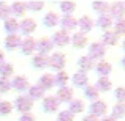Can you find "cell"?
Returning <instances> with one entry per match:
<instances>
[{"label":"cell","instance_id":"cell-1","mask_svg":"<svg viewBox=\"0 0 125 121\" xmlns=\"http://www.w3.org/2000/svg\"><path fill=\"white\" fill-rule=\"evenodd\" d=\"M104 54H106V49H104V46L101 44V42H92L90 47H89V58H90L92 61L101 60V58L104 57Z\"/></svg>","mask_w":125,"mask_h":121},{"label":"cell","instance_id":"cell-2","mask_svg":"<svg viewBox=\"0 0 125 121\" xmlns=\"http://www.w3.org/2000/svg\"><path fill=\"white\" fill-rule=\"evenodd\" d=\"M14 107L22 113V115H24V113H29L32 110V107H33V101H32L29 96H19L18 99H16V102H14Z\"/></svg>","mask_w":125,"mask_h":121},{"label":"cell","instance_id":"cell-3","mask_svg":"<svg viewBox=\"0 0 125 121\" xmlns=\"http://www.w3.org/2000/svg\"><path fill=\"white\" fill-rule=\"evenodd\" d=\"M108 112V105L104 101H94L90 105V115L95 116V118H98V116H103L104 113Z\"/></svg>","mask_w":125,"mask_h":121},{"label":"cell","instance_id":"cell-4","mask_svg":"<svg viewBox=\"0 0 125 121\" xmlns=\"http://www.w3.org/2000/svg\"><path fill=\"white\" fill-rule=\"evenodd\" d=\"M51 42H52V46H59V47H62V46H67L68 42H70V36H68L67 32L59 30V32H55V33L52 35Z\"/></svg>","mask_w":125,"mask_h":121},{"label":"cell","instance_id":"cell-5","mask_svg":"<svg viewBox=\"0 0 125 121\" xmlns=\"http://www.w3.org/2000/svg\"><path fill=\"white\" fill-rule=\"evenodd\" d=\"M48 65L55 71H60L65 66V55L62 54H52L51 58H48Z\"/></svg>","mask_w":125,"mask_h":121},{"label":"cell","instance_id":"cell-6","mask_svg":"<svg viewBox=\"0 0 125 121\" xmlns=\"http://www.w3.org/2000/svg\"><path fill=\"white\" fill-rule=\"evenodd\" d=\"M109 17L113 19V17H116V19H122V16H124V13H125V3L124 2H116V3H113V5H109Z\"/></svg>","mask_w":125,"mask_h":121},{"label":"cell","instance_id":"cell-7","mask_svg":"<svg viewBox=\"0 0 125 121\" xmlns=\"http://www.w3.org/2000/svg\"><path fill=\"white\" fill-rule=\"evenodd\" d=\"M35 49L40 52V55H46L49 50H52V42L49 38H41L40 41L35 42Z\"/></svg>","mask_w":125,"mask_h":121},{"label":"cell","instance_id":"cell-8","mask_svg":"<svg viewBox=\"0 0 125 121\" xmlns=\"http://www.w3.org/2000/svg\"><path fill=\"white\" fill-rule=\"evenodd\" d=\"M59 104L60 102L55 99V96H48V97H44V101H43V109H44V112H48V113L57 112Z\"/></svg>","mask_w":125,"mask_h":121},{"label":"cell","instance_id":"cell-9","mask_svg":"<svg viewBox=\"0 0 125 121\" xmlns=\"http://www.w3.org/2000/svg\"><path fill=\"white\" fill-rule=\"evenodd\" d=\"M71 97H73V90L68 88V87H62V88H59L55 99H57L59 102H70Z\"/></svg>","mask_w":125,"mask_h":121},{"label":"cell","instance_id":"cell-10","mask_svg":"<svg viewBox=\"0 0 125 121\" xmlns=\"http://www.w3.org/2000/svg\"><path fill=\"white\" fill-rule=\"evenodd\" d=\"M11 87L14 88V90H18V91H25V90H29V80H27V77H24V76H18V77H14L11 82Z\"/></svg>","mask_w":125,"mask_h":121},{"label":"cell","instance_id":"cell-11","mask_svg":"<svg viewBox=\"0 0 125 121\" xmlns=\"http://www.w3.org/2000/svg\"><path fill=\"white\" fill-rule=\"evenodd\" d=\"M76 27H79L81 33H87V32H90L92 27H94V21H92L90 17H87V16H83L81 19L76 21Z\"/></svg>","mask_w":125,"mask_h":121},{"label":"cell","instance_id":"cell-12","mask_svg":"<svg viewBox=\"0 0 125 121\" xmlns=\"http://www.w3.org/2000/svg\"><path fill=\"white\" fill-rule=\"evenodd\" d=\"M35 28H37V22H35L33 19H24V21L19 24V30H21L24 35H30V33H33Z\"/></svg>","mask_w":125,"mask_h":121},{"label":"cell","instance_id":"cell-13","mask_svg":"<svg viewBox=\"0 0 125 121\" xmlns=\"http://www.w3.org/2000/svg\"><path fill=\"white\" fill-rule=\"evenodd\" d=\"M35 41L33 38H24V41H21V46H19V47H21V50H22V54L24 55H30L32 52L35 50Z\"/></svg>","mask_w":125,"mask_h":121},{"label":"cell","instance_id":"cell-14","mask_svg":"<svg viewBox=\"0 0 125 121\" xmlns=\"http://www.w3.org/2000/svg\"><path fill=\"white\" fill-rule=\"evenodd\" d=\"M60 27L63 32H68V30H74L76 28V19L73 16H63L60 21Z\"/></svg>","mask_w":125,"mask_h":121},{"label":"cell","instance_id":"cell-15","mask_svg":"<svg viewBox=\"0 0 125 121\" xmlns=\"http://www.w3.org/2000/svg\"><path fill=\"white\" fill-rule=\"evenodd\" d=\"M19 46H21V38L18 35H8L5 38V47L8 50H13V49L19 47Z\"/></svg>","mask_w":125,"mask_h":121},{"label":"cell","instance_id":"cell-16","mask_svg":"<svg viewBox=\"0 0 125 121\" xmlns=\"http://www.w3.org/2000/svg\"><path fill=\"white\" fill-rule=\"evenodd\" d=\"M97 73L100 77H108L111 73V65L104 60H100V63L97 65Z\"/></svg>","mask_w":125,"mask_h":121},{"label":"cell","instance_id":"cell-17","mask_svg":"<svg viewBox=\"0 0 125 121\" xmlns=\"http://www.w3.org/2000/svg\"><path fill=\"white\" fill-rule=\"evenodd\" d=\"M70 41L73 42L74 47H79V49H81V47H84V46L87 44V38H85V35H84V33H81V32H79V33H74L73 36L70 38Z\"/></svg>","mask_w":125,"mask_h":121},{"label":"cell","instance_id":"cell-18","mask_svg":"<svg viewBox=\"0 0 125 121\" xmlns=\"http://www.w3.org/2000/svg\"><path fill=\"white\" fill-rule=\"evenodd\" d=\"M5 30L8 32V35H16V32L19 30L18 21H16V19H13V17L5 19Z\"/></svg>","mask_w":125,"mask_h":121},{"label":"cell","instance_id":"cell-19","mask_svg":"<svg viewBox=\"0 0 125 121\" xmlns=\"http://www.w3.org/2000/svg\"><path fill=\"white\" fill-rule=\"evenodd\" d=\"M103 46H116L117 44V35L114 33V32L108 30L103 33V42H101Z\"/></svg>","mask_w":125,"mask_h":121},{"label":"cell","instance_id":"cell-20","mask_svg":"<svg viewBox=\"0 0 125 121\" xmlns=\"http://www.w3.org/2000/svg\"><path fill=\"white\" fill-rule=\"evenodd\" d=\"M78 66H79V73H87V71H90L92 69V66H94V65H92V60L90 58L87 57V55H85V57H81L79 60H78Z\"/></svg>","mask_w":125,"mask_h":121},{"label":"cell","instance_id":"cell-21","mask_svg":"<svg viewBox=\"0 0 125 121\" xmlns=\"http://www.w3.org/2000/svg\"><path fill=\"white\" fill-rule=\"evenodd\" d=\"M44 96V90L40 87V85H33V87H29V97L32 101L33 99H40V97Z\"/></svg>","mask_w":125,"mask_h":121},{"label":"cell","instance_id":"cell-22","mask_svg":"<svg viewBox=\"0 0 125 121\" xmlns=\"http://www.w3.org/2000/svg\"><path fill=\"white\" fill-rule=\"evenodd\" d=\"M38 85H40L44 91L48 90V88H52L54 87V76H51V74H43Z\"/></svg>","mask_w":125,"mask_h":121},{"label":"cell","instance_id":"cell-23","mask_svg":"<svg viewBox=\"0 0 125 121\" xmlns=\"http://www.w3.org/2000/svg\"><path fill=\"white\" fill-rule=\"evenodd\" d=\"M84 110V102L81 99H71L70 101V109H68V112L71 113V115H74V113H81Z\"/></svg>","mask_w":125,"mask_h":121},{"label":"cell","instance_id":"cell-24","mask_svg":"<svg viewBox=\"0 0 125 121\" xmlns=\"http://www.w3.org/2000/svg\"><path fill=\"white\" fill-rule=\"evenodd\" d=\"M67 82H68V74L63 73V71H59L54 77V85H57L59 88L62 87H67Z\"/></svg>","mask_w":125,"mask_h":121},{"label":"cell","instance_id":"cell-25","mask_svg":"<svg viewBox=\"0 0 125 121\" xmlns=\"http://www.w3.org/2000/svg\"><path fill=\"white\" fill-rule=\"evenodd\" d=\"M95 88L98 90V93H100V91H109L111 90V80L108 79V77H100V79L97 80Z\"/></svg>","mask_w":125,"mask_h":121},{"label":"cell","instance_id":"cell-26","mask_svg":"<svg viewBox=\"0 0 125 121\" xmlns=\"http://www.w3.org/2000/svg\"><path fill=\"white\" fill-rule=\"evenodd\" d=\"M10 9H11V13L14 16H24V13H25V3L24 2H14L11 6H10Z\"/></svg>","mask_w":125,"mask_h":121},{"label":"cell","instance_id":"cell-27","mask_svg":"<svg viewBox=\"0 0 125 121\" xmlns=\"http://www.w3.org/2000/svg\"><path fill=\"white\" fill-rule=\"evenodd\" d=\"M71 80H73V83L76 85V87H85V85H87V74L76 73L73 77H71Z\"/></svg>","mask_w":125,"mask_h":121},{"label":"cell","instance_id":"cell-28","mask_svg":"<svg viewBox=\"0 0 125 121\" xmlns=\"http://www.w3.org/2000/svg\"><path fill=\"white\" fill-rule=\"evenodd\" d=\"M13 71H14V68H13L11 63H2L0 65V76H2V79H8L13 74Z\"/></svg>","mask_w":125,"mask_h":121},{"label":"cell","instance_id":"cell-29","mask_svg":"<svg viewBox=\"0 0 125 121\" xmlns=\"http://www.w3.org/2000/svg\"><path fill=\"white\" fill-rule=\"evenodd\" d=\"M97 24H98V27H101V28H109L111 25H113V19L109 17V14H100Z\"/></svg>","mask_w":125,"mask_h":121},{"label":"cell","instance_id":"cell-30","mask_svg":"<svg viewBox=\"0 0 125 121\" xmlns=\"http://www.w3.org/2000/svg\"><path fill=\"white\" fill-rule=\"evenodd\" d=\"M33 66L38 68V69H43V68L48 66V57L46 55H35L33 57Z\"/></svg>","mask_w":125,"mask_h":121},{"label":"cell","instance_id":"cell-31","mask_svg":"<svg viewBox=\"0 0 125 121\" xmlns=\"http://www.w3.org/2000/svg\"><path fill=\"white\" fill-rule=\"evenodd\" d=\"M43 22H44L46 27H55L59 22V17L55 13H48V14L44 16V19H43Z\"/></svg>","mask_w":125,"mask_h":121},{"label":"cell","instance_id":"cell-32","mask_svg":"<svg viewBox=\"0 0 125 121\" xmlns=\"http://www.w3.org/2000/svg\"><path fill=\"white\" fill-rule=\"evenodd\" d=\"M59 6H60L62 13H65V16H70V13H73L76 9V5L73 2H62Z\"/></svg>","mask_w":125,"mask_h":121},{"label":"cell","instance_id":"cell-33","mask_svg":"<svg viewBox=\"0 0 125 121\" xmlns=\"http://www.w3.org/2000/svg\"><path fill=\"white\" fill-rule=\"evenodd\" d=\"M125 113V105L124 104H116V105L113 107V115H111V118L117 120V118H122Z\"/></svg>","mask_w":125,"mask_h":121},{"label":"cell","instance_id":"cell-34","mask_svg":"<svg viewBox=\"0 0 125 121\" xmlns=\"http://www.w3.org/2000/svg\"><path fill=\"white\" fill-rule=\"evenodd\" d=\"M84 94L89 97V99H94V101H97V97H98V90L94 87V85H85Z\"/></svg>","mask_w":125,"mask_h":121},{"label":"cell","instance_id":"cell-35","mask_svg":"<svg viewBox=\"0 0 125 121\" xmlns=\"http://www.w3.org/2000/svg\"><path fill=\"white\" fill-rule=\"evenodd\" d=\"M13 105L8 101H0V116H6L8 113H11Z\"/></svg>","mask_w":125,"mask_h":121},{"label":"cell","instance_id":"cell-36","mask_svg":"<svg viewBox=\"0 0 125 121\" xmlns=\"http://www.w3.org/2000/svg\"><path fill=\"white\" fill-rule=\"evenodd\" d=\"M92 6H94L95 11L101 13V14H106L108 8H109V3H106V2H94V3H92Z\"/></svg>","mask_w":125,"mask_h":121},{"label":"cell","instance_id":"cell-37","mask_svg":"<svg viewBox=\"0 0 125 121\" xmlns=\"http://www.w3.org/2000/svg\"><path fill=\"white\" fill-rule=\"evenodd\" d=\"M114 33H116L117 36H120V35L125 33V21L124 19H117L116 25H114Z\"/></svg>","mask_w":125,"mask_h":121},{"label":"cell","instance_id":"cell-38","mask_svg":"<svg viewBox=\"0 0 125 121\" xmlns=\"http://www.w3.org/2000/svg\"><path fill=\"white\" fill-rule=\"evenodd\" d=\"M73 118H74V115H71L68 110H62L57 115V121H73Z\"/></svg>","mask_w":125,"mask_h":121},{"label":"cell","instance_id":"cell-39","mask_svg":"<svg viewBox=\"0 0 125 121\" xmlns=\"http://www.w3.org/2000/svg\"><path fill=\"white\" fill-rule=\"evenodd\" d=\"M43 6H44L43 2H27V3H25V8L32 9V11H40Z\"/></svg>","mask_w":125,"mask_h":121},{"label":"cell","instance_id":"cell-40","mask_svg":"<svg viewBox=\"0 0 125 121\" xmlns=\"http://www.w3.org/2000/svg\"><path fill=\"white\" fill-rule=\"evenodd\" d=\"M10 13H11L10 6L6 5V3H0V19H8Z\"/></svg>","mask_w":125,"mask_h":121},{"label":"cell","instance_id":"cell-41","mask_svg":"<svg viewBox=\"0 0 125 121\" xmlns=\"http://www.w3.org/2000/svg\"><path fill=\"white\" fill-rule=\"evenodd\" d=\"M11 88V82L8 79H0V93H6Z\"/></svg>","mask_w":125,"mask_h":121},{"label":"cell","instance_id":"cell-42","mask_svg":"<svg viewBox=\"0 0 125 121\" xmlns=\"http://www.w3.org/2000/svg\"><path fill=\"white\" fill-rule=\"evenodd\" d=\"M116 99L119 101V104H124V101H125V88L119 87L116 90Z\"/></svg>","mask_w":125,"mask_h":121},{"label":"cell","instance_id":"cell-43","mask_svg":"<svg viewBox=\"0 0 125 121\" xmlns=\"http://www.w3.org/2000/svg\"><path fill=\"white\" fill-rule=\"evenodd\" d=\"M19 121H35V116L30 115V113H24V115L19 118Z\"/></svg>","mask_w":125,"mask_h":121},{"label":"cell","instance_id":"cell-44","mask_svg":"<svg viewBox=\"0 0 125 121\" xmlns=\"http://www.w3.org/2000/svg\"><path fill=\"white\" fill-rule=\"evenodd\" d=\"M83 121H98V118H95V116H92V115H87V116H84Z\"/></svg>","mask_w":125,"mask_h":121},{"label":"cell","instance_id":"cell-45","mask_svg":"<svg viewBox=\"0 0 125 121\" xmlns=\"http://www.w3.org/2000/svg\"><path fill=\"white\" fill-rule=\"evenodd\" d=\"M3 60H5V55H3V52L0 50V65H2V63H5Z\"/></svg>","mask_w":125,"mask_h":121},{"label":"cell","instance_id":"cell-46","mask_svg":"<svg viewBox=\"0 0 125 121\" xmlns=\"http://www.w3.org/2000/svg\"><path fill=\"white\" fill-rule=\"evenodd\" d=\"M101 121H116V120H114V118H111V116H104V118L101 120Z\"/></svg>","mask_w":125,"mask_h":121}]
</instances>
